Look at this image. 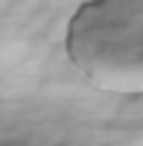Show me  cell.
I'll use <instances>...</instances> for the list:
<instances>
[{"instance_id":"obj_1","label":"cell","mask_w":143,"mask_h":146,"mask_svg":"<svg viewBox=\"0 0 143 146\" xmlns=\"http://www.w3.org/2000/svg\"><path fill=\"white\" fill-rule=\"evenodd\" d=\"M65 51L98 90L143 96V0H84L68 20Z\"/></svg>"}]
</instances>
